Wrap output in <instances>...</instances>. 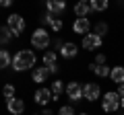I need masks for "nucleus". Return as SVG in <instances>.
<instances>
[{"instance_id":"obj_1","label":"nucleus","mask_w":124,"mask_h":115,"mask_svg":"<svg viewBox=\"0 0 124 115\" xmlns=\"http://www.w3.org/2000/svg\"><path fill=\"white\" fill-rule=\"evenodd\" d=\"M35 51L33 49H19L17 53L13 56V70L17 72H25V70H31V68L35 66Z\"/></svg>"},{"instance_id":"obj_2","label":"nucleus","mask_w":124,"mask_h":115,"mask_svg":"<svg viewBox=\"0 0 124 115\" xmlns=\"http://www.w3.org/2000/svg\"><path fill=\"white\" fill-rule=\"evenodd\" d=\"M120 109V95L116 90H110V93L103 95V103H101V111L103 113H116Z\"/></svg>"},{"instance_id":"obj_3","label":"nucleus","mask_w":124,"mask_h":115,"mask_svg":"<svg viewBox=\"0 0 124 115\" xmlns=\"http://www.w3.org/2000/svg\"><path fill=\"white\" fill-rule=\"evenodd\" d=\"M31 45H33V49H46L50 45V33L46 31L44 27H39V29L33 31V35H31Z\"/></svg>"},{"instance_id":"obj_4","label":"nucleus","mask_w":124,"mask_h":115,"mask_svg":"<svg viewBox=\"0 0 124 115\" xmlns=\"http://www.w3.org/2000/svg\"><path fill=\"white\" fill-rule=\"evenodd\" d=\"M6 27L10 29L13 37H19L23 31H25V19H23L21 14H10L8 21H6Z\"/></svg>"},{"instance_id":"obj_5","label":"nucleus","mask_w":124,"mask_h":115,"mask_svg":"<svg viewBox=\"0 0 124 115\" xmlns=\"http://www.w3.org/2000/svg\"><path fill=\"white\" fill-rule=\"evenodd\" d=\"M64 93H66V97L70 99L72 103L83 101V84L72 80V82H68V84H66V90H64Z\"/></svg>"},{"instance_id":"obj_6","label":"nucleus","mask_w":124,"mask_h":115,"mask_svg":"<svg viewBox=\"0 0 124 115\" xmlns=\"http://www.w3.org/2000/svg\"><path fill=\"white\" fill-rule=\"evenodd\" d=\"M101 43H103V37H99V35H95V33H87V35L83 37V41H81V45H83L85 49H99L101 47Z\"/></svg>"},{"instance_id":"obj_7","label":"nucleus","mask_w":124,"mask_h":115,"mask_svg":"<svg viewBox=\"0 0 124 115\" xmlns=\"http://www.w3.org/2000/svg\"><path fill=\"white\" fill-rule=\"evenodd\" d=\"M99 95H101V90H99V86L95 82H87L83 84V99H87V101H97Z\"/></svg>"},{"instance_id":"obj_8","label":"nucleus","mask_w":124,"mask_h":115,"mask_svg":"<svg viewBox=\"0 0 124 115\" xmlns=\"http://www.w3.org/2000/svg\"><path fill=\"white\" fill-rule=\"evenodd\" d=\"M33 101H35V105L48 107V103H52V90L50 89H37L35 95H33Z\"/></svg>"},{"instance_id":"obj_9","label":"nucleus","mask_w":124,"mask_h":115,"mask_svg":"<svg viewBox=\"0 0 124 115\" xmlns=\"http://www.w3.org/2000/svg\"><path fill=\"white\" fill-rule=\"evenodd\" d=\"M89 29H91V21L89 19H77L75 23H72V31L77 33V35H87Z\"/></svg>"},{"instance_id":"obj_10","label":"nucleus","mask_w":124,"mask_h":115,"mask_svg":"<svg viewBox=\"0 0 124 115\" xmlns=\"http://www.w3.org/2000/svg\"><path fill=\"white\" fill-rule=\"evenodd\" d=\"M6 109H8V113L13 115H21L23 111H25V103H23V99H10V101H6Z\"/></svg>"},{"instance_id":"obj_11","label":"nucleus","mask_w":124,"mask_h":115,"mask_svg":"<svg viewBox=\"0 0 124 115\" xmlns=\"http://www.w3.org/2000/svg\"><path fill=\"white\" fill-rule=\"evenodd\" d=\"M46 6H48V13H52L54 17H58V14H62L66 10V4H64L62 0H50Z\"/></svg>"},{"instance_id":"obj_12","label":"nucleus","mask_w":124,"mask_h":115,"mask_svg":"<svg viewBox=\"0 0 124 115\" xmlns=\"http://www.w3.org/2000/svg\"><path fill=\"white\" fill-rule=\"evenodd\" d=\"M48 76H50V72H48V68H46V66H37V68H33V72H31L33 82H46Z\"/></svg>"},{"instance_id":"obj_13","label":"nucleus","mask_w":124,"mask_h":115,"mask_svg":"<svg viewBox=\"0 0 124 115\" xmlns=\"http://www.w3.org/2000/svg\"><path fill=\"white\" fill-rule=\"evenodd\" d=\"M77 53H79V45L77 43H64L60 49V56L66 58V60H70V58H75Z\"/></svg>"},{"instance_id":"obj_14","label":"nucleus","mask_w":124,"mask_h":115,"mask_svg":"<svg viewBox=\"0 0 124 115\" xmlns=\"http://www.w3.org/2000/svg\"><path fill=\"white\" fill-rule=\"evenodd\" d=\"M91 13V2H79V4H75V14L77 19H87V14Z\"/></svg>"},{"instance_id":"obj_15","label":"nucleus","mask_w":124,"mask_h":115,"mask_svg":"<svg viewBox=\"0 0 124 115\" xmlns=\"http://www.w3.org/2000/svg\"><path fill=\"white\" fill-rule=\"evenodd\" d=\"M89 70H91L95 76H99V78H108L110 72H112V68H108L106 64H103V66H97V64L93 62V64H89Z\"/></svg>"},{"instance_id":"obj_16","label":"nucleus","mask_w":124,"mask_h":115,"mask_svg":"<svg viewBox=\"0 0 124 115\" xmlns=\"http://www.w3.org/2000/svg\"><path fill=\"white\" fill-rule=\"evenodd\" d=\"M110 80L112 82H116L120 86V84H124V66H114L110 72Z\"/></svg>"},{"instance_id":"obj_17","label":"nucleus","mask_w":124,"mask_h":115,"mask_svg":"<svg viewBox=\"0 0 124 115\" xmlns=\"http://www.w3.org/2000/svg\"><path fill=\"white\" fill-rule=\"evenodd\" d=\"M50 90H52V101H58V97L66 90V86H64V82H62V80H54L52 86H50Z\"/></svg>"},{"instance_id":"obj_18","label":"nucleus","mask_w":124,"mask_h":115,"mask_svg":"<svg viewBox=\"0 0 124 115\" xmlns=\"http://www.w3.org/2000/svg\"><path fill=\"white\" fill-rule=\"evenodd\" d=\"M56 60H58V53L54 51V49H48V51L44 53V64H46V68L56 66Z\"/></svg>"},{"instance_id":"obj_19","label":"nucleus","mask_w":124,"mask_h":115,"mask_svg":"<svg viewBox=\"0 0 124 115\" xmlns=\"http://www.w3.org/2000/svg\"><path fill=\"white\" fill-rule=\"evenodd\" d=\"M10 64H13V58L8 56V51H6V49H0V70L6 68V66H10Z\"/></svg>"},{"instance_id":"obj_20","label":"nucleus","mask_w":124,"mask_h":115,"mask_svg":"<svg viewBox=\"0 0 124 115\" xmlns=\"http://www.w3.org/2000/svg\"><path fill=\"white\" fill-rule=\"evenodd\" d=\"M108 8V0H91V10H97V13H101V10Z\"/></svg>"},{"instance_id":"obj_21","label":"nucleus","mask_w":124,"mask_h":115,"mask_svg":"<svg viewBox=\"0 0 124 115\" xmlns=\"http://www.w3.org/2000/svg\"><path fill=\"white\" fill-rule=\"evenodd\" d=\"M2 97H4L6 101L15 99V86H13V84H4V89H2Z\"/></svg>"},{"instance_id":"obj_22","label":"nucleus","mask_w":124,"mask_h":115,"mask_svg":"<svg viewBox=\"0 0 124 115\" xmlns=\"http://www.w3.org/2000/svg\"><path fill=\"white\" fill-rule=\"evenodd\" d=\"M10 37H13V33H10V29L8 27H0V43H8L10 41Z\"/></svg>"},{"instance_id":"obj_23","label":"nucleus","mask_w":124,"mask_h":115,"mask_svg":"<svg viewBox=\"0 0 124 115\" xmlns=\"http://www.w3.org/2000/svg\"><path fill=\"white\" fill-rule=\"evenodd\" d=\"M106 33H108V25H106V23H103V21H99L97 25H95V35L103 37V35H106Z\"/></svg>"},{"instance_id":"obj_24","label":"nucleus","mask_w":124,"mask_h":115,"mask_svg":"<svg viewBox=\"0 0 124 115\" xmlns=\"http://www.w3.org/2000/svg\"><path fill=\"white\" fill-rule=\"evenodd\" d=\"M58 115H77V113H75V109H72L70 105H64V107H60Z\"/></svg>"},{"instance_id":"obj_25","label":"nucleus","mask_w":124,"mask_h":115,"mask_svg":"<svg viewBox=\"0 0 124 115\" xmlns=\"http://www.w3.org/2000/svg\"><path fill=\"white\" fill-rule=\"evenodd\" d=\"M56 19H58V17H54V14H52V13H46V14H44V17H41V21H44V23H46V25H52V23H54V21H56Z\"/></svg>"},{"instance_id":"obj_26","label":"nucleus","mask_w":124,"mask_h":115,"mask_svg":"<svg viewBox=\"0 0 124 115\" xmlns=\"http://www.w3.org/2000/svg\"><path fill=\"white\" fill-rule=\"evenodd\" d=\"M95 64H97V66H103V64H106V56H103V53H97V56H95Z\"/></svg>"},{"instance_id":"obj_27","label":"nucleus","mask_w":124,"mask_h":115,"mask_svg":"<svg viewBox=\"0 0 124 115\" xmlns=\"http://www.w3.org/2000/svg\"><path fill=\"white\" fill-rule=\"evenodd\" d=\"M50 27H52V31H60V29H62V21H60V19H56Z\"/></svg>"},{"instance_id":"obj_28","label":"nucleus","mask_w":124,"mask_h":115,"mask_svg":"<svg viewBox=\"0 0 124 115\" xmlns=\"http://www.w3.org/2000/svg\"><path fill=\"white\" fill-rule=\"evenodd\" d=\"M62 45H64V41H62V39H56V41H54V47H56L58 51L62 49Z\"/></svg>"},{"instance_id":"obj_29","label":"nucleus","mask_w":124,"mask_h":115,"mask_svg":"<svg viewBox=\"0 0 124 115\" xmlns=\"http://www.w3.org/2000/svg\"><path fill=\"white\" fill-rule=\"evenodd\" d=\"M116 93H118V95H120V99H122V97H124V84H120V86H118V90H116Z\"/></svg>"},{"instance_id":"obj_30","label":"nucleus","mask_w":124,"mask_h":115,"mask_svg":"<svg viewBox=\"0 0 124 115\" xmlns=\"http://www.w3.org/2000/svg\"><path fill=\"white\" fill-rule=\"evenodd\" d=\"M48 72H50V74H56V72H58V64H56V66H52V68H48Z\"/></svg>"},{"instance_id":"obj_31","label":"nucleus","mask_w":124,"mask_h":115,"mask_svg":"<svg viewBox=\"0 0 124 115\" xmlns=\"http://www.w3.org/2000/svg\"><path fill=\"white\" fill-rule=\"evenodd\" d=\"M10 4H13L10 0H0V6H10Z\"/></svg>"},{"instance_id":"obj_32","label":"nucleus","mask_w":124,"mask_h":115,"mask_svg":"<svg viewBox=\"0 0 124 115\" xmlns=\"http://www.w3.org/2000/svg\"><path fill=\"white\" fill-rule=\"evenodd\" d=\"M41 115H54V113H52V109H48V107H46V109H44V113H41Z\"/></svg>"},{"instance_id":"obj_33","label":"nucleus","mask_w":124,"mask_h":115,"mask_svg":"<svg viewBox=\"0 0 124 115\" xmlns=\"http://www.w3.org/2000/svg\"><path fill=\"white\" fill-rule=\"evenodd\" d=\"M120 107H122V109H124V97L120 99Z\"/></svg>"},{"instance_id":"obj_34","label":"nucleus","mask_w":124,"mask_h":115,"mask_svg":"<svg viewBox=\"0 0 124 115\" xmlns=\"http://www.w3.org/2000/svg\"><path fill=\"white\" fill-rule=\"evenodd\" d=\"M79 115H89V113H79Z\"/></svg>"},{"instance_id":"obj_35","label":"nucleus","mask_w":124,"mask_h":115,"mask_svg":"<svg viewBox=\"0 0 124 115\" xmlns=\"http://www.w3.org/2000/svg\"><path fill=\"white\" fill-rule=\"evenodd\" d=\"M122 115H124V113H122Z\"/></svg>"}]
</instances>
